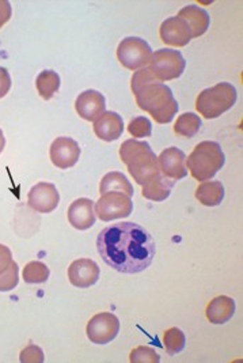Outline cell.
I'll use <instances>...</instances> for the list:
<instances>
[{
  "label": "cell",
  "instance_id": "cb8c5ba5",
  "mask_svg": "<svg viewBox=\"0 0 243 363\" xmlns=\"http://www.w3.org/2000/svg\"><path fill=\"white\" fill-rule=\"evenodd\" d=\"M201 128V118L196 113L188 112L179 116L174 125V133L181 138L191 139L196 136Z\"/></svg>",
  "mask_w": 243,
  "mask_h": 363
},
{
  "label": "cell",
  "instance_id": "7a4b0ae2",
  "mask_svg": "<svg viewBox=\"0 0 243 363\" xmlns=\"http://www.w3.org/2000/svg\"><path fill=\"white\" fill-rule=\"evenodd\" d=\"M130 87L137 106L152 116L158 124L173 121L179 112V102L174 99L171 89L159 81L148 67L133 74Z\"/></svg>",
  "mask_w": 243,
  "mask_h": 363
},
{
  "label": "cell",
  "instance_id": "8fae6325",
  "mask_svg": "<svg viewBox=\"0 0 243 363\" xmlns=\"http://www.w3.org/2000/svg\"><path fill=\"white\" fill-rule=\"evenodd\" d=\"M81 157V147L77 140L60 136L50 146V161L59 169H69L77 165Z\"/></svg>",
  "mask_w": 243,
  "mask_h": 363
},
{
  "label": "cell",
  "instance_id": "4fadbf2b",
  "mask_svg": "<svg viewBox=\"0 0 243 363\" xmlns=\"http://www.w3.org/2000/svg\"><path fill=\"white\" fill-rule=\"evenodd\" d=\"M185 161H186V155L183 154L182 150L177 147L163 150L161 155L158 157V165H159L161 173L164 177L173 182H179L186 177L188 172H186Z\"/></svg>",
  "mask_w": 243,
  "mask_h": 363
},
{
  "label": "cell",
  "instance_id": "1f68e13d",
  "mask_svg": "<svg viewBox=\"0 0 243 363\" xmlns=\"http://www.w3.org/2000/svg\"><path fill=\"white\" fill-rule=\"evenodd\" d=\"M11 89V78L6 68L0 67V99L7 96V93Z\"/></svg>",
  "mask_w": 243,
  "mask_h": 363
},
{
  "label": "cell",
  "instance_id": "4dcf8cb0",
  "mask_svg": "<svg viewBox=\"0 0 243 363\" xmlns=\"http://www.w3.org/2000/svg\"><path fill=\"white\" fill-rule=\"evenodd\" d=\"M13 253L6 245L0 244V274H3L10 265L13 264Z\"/></svg>",
  "mask_w": 243,
  "mask_h": 363
},
{
  "label": "cell",
  "instance_id": "e0dca14e",
  "mask_svg": "<svg viewBox=\"0 0 243 363\" xmlns=\"http://www.w3.org/2000/svg\"><path fill=\"white\" fill-rule=\"evenodd\" d=\"M94 133L103 142H114L124 133V120L115 112H105L94 121Z\"/></svg>",
  "mask_w": 243,
  "mask_h": 363
},
{
  "label": "cell",
  "instance_id": "d4e9b609",
  "mask_svg": "<svg viewBox=\"0 0 243 363\" xmlns=\"http://www.w3.org/2000/svg\"><path fill=\"white\" fill-rule=\"evenodd\" d=\"M50 271L43 262H30L23 268V281L29 284H41L48 281Z\"/></svg>",
  "mask_w": 243,
  "mask_h": 363
},
{
  "label": "cell",
  "instance_id": "484cf974",
  "mask_svg": "<svg viewBox=\"0 0 243 363\" xmlns=\"http://www.w3.org/2000/svg\"><path fill=\"white\" fill-rule=\"evenodd\" d=\"M163 345L169 355H176L186 346V337L179 328H169L163 335Z\"/></svg>",
  "mask_w": 243,
  "mask_h": 363
},
{
  "label": "cell",
  "instance_id": "ffe728a7",
  "mask_svg": "<svg viewBox=\"0 0 243 363\" xmlns=\"http://www.w3.org/2000/svg\"><path fill=\"white\" fill-rule=\"evenodd\" d=\"M176 185V182L164 177L162 173H158L152 179L143 185L142 195L143 198L152 200V201H163L170 196L173 186Z\"/></svg>",
  "mask_w": 243,
  "mask_h": 363
},
{
  "label": "cell",
  "instance_id": "ba28073f",
  "mask_svg": "<svg viewBox=\"0 0 243 363\" xmlns=\"http://www.w3.org/2000/svg\"><path fill=\"white\" fill-rule=\"evenodd\" d=\"M94 207H96V215L103 222L127 218L133 211L132 199L121 192L103 194L94 204Z\"/></svg>",
  "mask_w": 243,
  "mask_h": 363
},
{
  "label": "cell",
  "instance_id": "f546056e",
  "mask_svg": "<svg viewBox=\"0 0 243 363\" xmlns=\"http://www.w3.org/2000/svg\"><path fill=\"white\" fill-rule=\"evenodd\" d=\"M19 361L22 363H43L44 362V352L40 347L30 345L21 352Z\"/></svg>",
  "mask_w": 243,
  "mask_h": 363
},
{
  "label": "cell",
  "instance_id": "d6986e66",
  "mask_svg": "<svg viewBox=\"0 0 243 363\" xmlns=\"http://www.w3.org/2000/svg\"><path fill=\"white\" fill-rule=\"evenodd\" d=\"M235 313V301L227 296H219L212 299L207 306V318L211 324L222 325L232 318Z\"/></svg>",
  "mask_w": 243,
  "mask_h": 363
},
{
  "label": "cell",
  "instance_id": "d6a6232c",
  "mask_svg": "<svg viewBox=\"0 0 243 363\" xmlns=\"http://www.w3.org/2000/svg\"><path fill=\"white\" fill-rule=\"evenodd\" d=\"M11 14V4L7 0H0V29L10 21Z\"/></svg>",
  "mask_w": 243,
  "mask_h": 363
},
{
  "label": "cell",
  "instance_id": "4316f807",
  "mask_svg": "<svg viewBox=\"0 0 243 363\" xmlns=\"http://www.w3.org/2000/svg\"><path fill=\"white\" fill-rule=\"evenodd\" d=\"M128 133L135 138V139H142V138H148L152 133V123L149 118L137 116L130 120L128 125Z\"/></svg>",
  "mask_w": 243,
  "mask_h": 363
},
{
  "label": "cell",
  "instance_id": "f1b7e54d",
  "mask_svg": "<svg viewBox=\"0 0 243 363\" xmlns=\"http://www.w3.org/2000/svg\"><path fill=\"white\" fill-rule=\"evenodd\" d=\"M18 272L19 268L16 262H13V264L10 265L3 274H0V291L6 293V291H11L13 289H16L18 286Z\"/></svg>",
  "mask_w": 243,
  "mask_h": 363
},
{
  "label": "cell",
  "instance_id": "3957f363",
  "mask_svg": "<svg viewBox=\"0 0 243 363\" xmlns=\"http://www.w3.org/2000/svg\"><path fill=\"white\" fill-rule=\"evenodd\" d=\"M120 158L128 167L132 179L142 186L161 173L158 157L147 142L136 139L125 140L120 147Z\"/></svg>",
  "mask_w": 243,
  "mask_h": 363
},
{
  "label": "cell",
  "instance_id": "30bf717a",
  "mask_svg": "<svg viewBox=\"0 0 243 363\" xmlns=\"http://www.w3.org/2000/svg\"><path fill=\"white\" fill-rule=\"evenodd\" d=\"M60 201V194L56 185L50 182H38L29 191L28 204L37 213L49 214L55 211Z\"/></svg>",
  "mask_w": 243,
  "mask_h": 363
},
{
  "label": "cell",
  "instance_id": "277c9868",
  "mask_svg": "<svg viewBox=\"0 0 243 363\" xmlns=\"http://www.w3.org/2000/svg\"><path fill=\"white\" fill-rule=\"evenodd\" d=\"M225 162L226 157L222 146L217 142L205 140L196 146L186 158L185 165L188 166L193 179L204 182L215 177L216 173L225 166Z\"/></svg>",
  "mask_w": 243,
  "mask_h": 363
},
{
  "label": "cell",
  "instance_id": "603a6c76",
  "mask_svg": "<svg viewBox=\"0 0 243 363\" xmlns=\"http://www.w3.org/2000/svg\"><path fill=\"white\" fill-rule=\"evenodd\" d=\"M35 87L41 99L48 101L52 99L60 89V77L57 72L45 69L38 74L35 79Z\"/></svg>",
  "mask_w": 243,
  "mask_h": 363
},
{
  "label": "cell",
  "instance_id": "44dd1931",
  "mask_svg": "<svg viewBox=\"0 0 243 363\" xmlns=\"http://www.w3.org/2000/svg\"><path fill=\"white\" fill-rule=\"evenodd\" d=\"M195 196L203 206L215 207L225 199V186L220 182H201L196 189Z\"/></svg>",
  "mask_w": 243,
  "mask_h": 363
},
{
  "label": "cell",
  "instance_id": "2e32d148",
  "mask_svg": "<svg viewBox=\"0 0 243 363\" xmlns=\"http://www.w3.org/2000/svg\"><path fill=\"white\" fill-rule=\"evenodd\" d=\"M94 201L81 198L75 200L68 208V222L77 230H89L94 226L97 215L94 213Z\"/></svg>",
  "mask_w": 243,
  "mask_h": 363
},
{
  "label": "cell",
  "instance_id": "83f0119b",
  "mask_svg": "<svg viewBox=\"0 0 243 363\" xmlns=\"http://www.w3.org/2000/svg\"><path fill=\"white\" fill-rule=\"evenodd\" d=\"M130 361L132 363H159L161 357L154 348L142 346L132 350Z\"/></svg>",
  "mask_w": 243,
  "mask_h": 363
},
{
  "label": "cell",
  "instance_id": "7402d4cb",
  "mask_svg": "<svg viewBox=\"0 0 243 363\" xmlns=\"http://www.w3.org/2000/svg\"><path fill=\"white\" fill-rule=\"evenodd\" d=\"M99 192L101 195L108 194V192H121L128 196H133V188L130 180L123 174L121 172H111L105 174L101 180L99 185Z\"/></svg>",
  "mask_w": 243,
  "mask_h": 363
},
{
  "label": "cell",
  "instance_id": "8992f818",
  "mask_svg": "<svg viewBox=\"0 0 243 363\" xmlns=\"http://www.w3.org/2000/svg\"><path fill=\"white\" fill-rule=\"evenodd\" d=\"M186 68V62L179 50H157L152 53L148 69L162 82L179 78Z\"/></svg>",
  "mask_w": 243,
  "mask_h": 363
},
{
  "label": "cell",
  "instance_id": "836d02e7",
  "mask_svg": "<svg viewBox=\"0 0 243 363\" xmlns=\"http://www.w3.org/2000/svg\"><path fill=\"white\" fill-rule=\"evenodd\" d=\"M4 146H6V139H4V133H3V131L0 130V154H1V151L4 150Z\"/></svg>",
  "mask_w": 243,
  "mask_h": 363
},
{
  "label": "cell",
  "instance_id": "7c38bea8",
  "mask_svg": "<svg viewBox=\"0 0 243 363\" xmlns=\"http://www.w3.org/2000/svg\"><path fill=\"white\" fill-rule=\"evenodd\" d=\"M161 38L163 43L171 47H186L192 37V30L189 25L179 17H170L164 19L161 25Z\"/></svg>",
  "mask_w": 243,
  "mask_h": 363
},
{
  "label": "cell",
  "instance_id": "6da1fadb",
  "mask_svg": "<svg viewBox=\"0 0 243 363\" xmlns=\"http://www.w3.org/2000/svg\"><path fill=\"white\" fill-rule=\"evenodd\" d=\"M98 253L102 260L121 274H139L147 269L157 253L152 235L133 222H121L99 233Z\"/></svg>",
  "mask_w": 243,
  "mask_h": 363
},
{
  "label": "cell",
  "instance_id": "5b68a950",
  "mask_svg": "<svg viewBox=\"0 0 243 363\" xmlns=\"http://www.w3.org/2000/svg\"><path fill=\"white\" fill-rule=\"evenodd\" d=\"M237 99V89L231 83H217L198 94L196 99V109L207 120H213L230 111L235 105Z\"/></svg>",
  "mask_w": 243,
  "mask_h": 363
},
{
  "label": "cell",
  "instance_id": "52a82bcc",
  "mask_svg": "<svg viewBox=\"0 0 243 363\" xmlns=\"http://www.w3.org/2000/svg\"><path fill=\"white\" fill-rule=\"evenodd\" d=\"M152 53L149 44L140 37H127L117 48L118 62L130 71H137L149 65Z\"/></svg>",
  "mask_w": 243,
  "mask_h": 363
},
{
  "label": "cell",
  "instance_id": "9a60e30c",
  "mask_svg": "<svg viewBox=\"0 0 243 363\" xmlns=\"http://www.w3.org/2000/svg\"><path fill=\"white\" fill-rule=\"evenodd\" d=\"M77 113L86 121H96L106 111V99L97 90H86L75 101Z\"/></svg>",
  "mask_w": 243,
  "mask_h": 363
},
{
  "label": "cell",
  "instance_id": "9c48e42d",
  "mask_svg": "<svg viewBox=\"0 0 243 363\" xmlns=\"http://www.w3.org/2000/svg\"><path fill=\"white\" fill-rule=\"evenodd\" d=\"M87 337L94 343V345H108L112 340L115 339V336L120 332V320L117 315L109 312L98 313L89 321L87 327Z\"/></svg>",
  "mask_w": 243,
  "mask_h": 363
},
{
  "label": "cell",
  "instance_id": "ac0fdd59",
  "mask_svg": "<svg viewBox=\"0 0 243 363\" xmlns=\"http://www.w3.org/2000/svg\"><path fill=\"white\" fill-rule=\"evenodd\" d=\"M177 17L183 19L189 25L193 38L201 37L203 34H205L210 28V23H211V18H210L208 11L196 4H189L183 9H181Z\"/></svg>",
  "mask_w": 243,
  "mask_h": 363
},
{
  "label": "cell",
  "instance_id": "5bb4252c",
  "mask_svg": "<svg viewBox=\"0 0 243 363\" xmlns=\"http://www.w3.org/2000/svg\"><path fill=\"white\" fill-rule=\"evenodd\" d=\"M99 267L90 259H78L68 268V279L79 289H89L99 281Z\"/></svg>",
  "mask_w": 243,
  "mask_h": 363
}]
</instances>
